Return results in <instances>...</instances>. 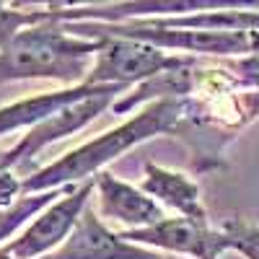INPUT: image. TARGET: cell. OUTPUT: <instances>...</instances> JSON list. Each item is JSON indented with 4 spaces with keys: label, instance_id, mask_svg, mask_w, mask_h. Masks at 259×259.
Listing matches in <instances>:
<instances>
[{
    "label": "cell",
    "instance_id": "6da1fadb",
    "mask_svg": "<svg viewBox=\"0 0 259 259\" xmlns=\"http://www.w3.org/2000/svg\"><path fill=\"white\" fill-rule=\"evenodd\" d=\"M158 135H179L187 138V104L184 99H158L153 104L130 117L127 122L106 130L99 138L73 148L70 153L60 156L57 161L36 168L34 174L21 182V197L24 194L52 192L62 187H80L94 182L106 163H112L130 148H135Z\"/></svg>",
    "mask_w": 259,
    "mask_h": 259
},
{
    "label": "cell",
    "instance_id": "7a4b0ae2",
    "mask_svg": "<svg viewBox=\"0 0 259 259\" xmlns=\"http://www.w3.org/2000/svg\"><path fill=\"white\" fill-rule=\"evenodd\" d=\"M101 39H83L65 24H41L21 31L0 50V83L11 80H57L68 89L89 78Z\"/></svg>",
    "mask_w": 259,
    "mask_h": 259
},
{
    "label": "cell",
    "instance_id": "3957f363",
    "mask_svg": "<svg viewBox=\"0 0 259 259\" xmlns=\"http://www.w3.org/2000/svg\"><path fill=\"white\" fill-rule=\"evenodd\" d=\"M104 45L94 57L85 83L89 85H119V89L133 91L135 85L163 75L168 70L184 68L192 62L189 55H171L161 47H153L148 41L138 39H101Z\"/></svg>",
    "mask_w": 259,
    "mask_h": 259
},
{
    "label": "cell",
    "instance_id": "277c9868",
    "mask_svg": "<svg viewBox=\"0 0 259 259\" xmlns=\"http://www.w3.org/2000/svg\"><path fill=\"white\" fill-rule=\"evenodd\" d=\"M94 192H96V179L85 182L80 187H70L57 202L41 210L26 226L24 233L16 236L13 241H8L3 251L16 259H47L68 241V236L78 226L80 215L89 207V200L94 197Z\"/></svg>",
    "mask_w": 259,
    "mask_h": 259
},
{
    "label": "cell",
    "instance_id": "5b68a950",
    "mask_svg": "<svg viewBox=\"0 0 259 259\" xmlns=\"http://www.w3.org/2000/svg\"><path fill=\"white\" fill-rule=\"evenodd\" d=\"M124 241L158 251V254H182L205 259L207 254H226V239L218 228L210 223H197L189 218H163L156 226L138 228V231H122L119 233Z\"/></svg>",
    "mask_w": 259,
    "mask_h": 259
},
{
    "label": "cell",
    "instance_id": "8992f818",
    "mask_svg": "<svg viewBox=\"0 0 259 259\" xmlns=\"http://www.w3.org/2000/svg\"><path fill=\"white\" fill-rule=\"evenodd\" d=\"M163 256L166 254L124 241L119 233L109 231L101 223L99 212L85 207L78 226L68 236V241L47 259H163Z\"/></svg>",
    "mask_w": 259,
    "mask_h": 259
},
{
    "label": "cell",
    "instance_id": "52a82bcc",
    "mask_svg": "<svg viewBox=\"0 0 259 259\" xmlns=\"http://www.w3.org/2000/svg\"><path fill=\"white\" fill-rule=\"evenodd\" d=\"M96 197L101 215L119 221L122 226H127V231L156 226L166 218L163 207L150 194H145L135 184L117 179L109 171H101L96 177Z\"/></svg>",
    "mask_w": 259,
    "mask_h": 259
},
{
    "label": "cell",
    "instance_id": "ba28073f",
    "mask_svg": "<svg viewBox=\"0 0 259 259\" xmlns=\"http://www.w3.org/2000/svg\"><path fill=\"white\" fill-rule=\"evenodd\" d=\"M106 85H89L80 83L73 89H60V91H47V94H36V96H26L18 99L13 104L0 106V138L16 133V130H34L39 124H45L47 119H52L55 114H60L62 109L91 99L96 94H101Z\"/></svg>",
    "mask_w": 259,
    "mask_h": 259
},
{
    "label": "cell",
    "instance_id": "9c48e42d",
    "mask_svg": "<svg viewBox=\"0 0 259 259\" xmlns=\"http://www.w3.org/2000/svg\"><path fill=\"white\" fill-rule=\"evenodd\" d=\"M143 171H145V177H143L140 189L150 194L158 205H166L174 212H179V218L210 223L207 210L202 205V189L194 179H189L182 171L163 168L156 163H145Z\"/></svg>",
    "mask_w": 259,
    "mask_h": 259
},
{
    "label": "cell",
    "instance_id": "30bf717a",
    "mask_svg": "<svg viewBox=\"0 0 259 259\" xmlns=\"http://www.w3.org/2000/svg\"><path fill=\"white\" fill-rule=\"evenodd\" d=\"M70 187H62V189H52V192H39V194H24V197H18L11 207L0 210V244L24 226L29 218H36V215L50 207L52 202H57L65 192Z\"/></svg>",
    "mask_w": 259,
    "mask_h": 259
},
{
    "label": "cell",
    "instance_id": "8fae6325",
    "mask_svg": "<svg viewBox=\"0 0 259 259\" xmlns=\"http://www.w3.org/2000/svg\"><path fill=\"white\" fill-rule=\"evenodd\" d=\"M41 24H55L52 8L41 6V8H21V6H8L0 3V50L26 29L41 26Z\"/></svg>",
    "mask_w": 259,
    "mask_h": 259
},
{
    "label": "cell",
    "instance_id": "7c38bea8",
    "mask_svg": "<svg viewBox=\"0 0 259 259\" xmlns=\"http://www.w3.org/2000/svg\"><path fill=\"white\" fill-rule=\"evenodd\" d=\"M228 251H239L246 259H259V226L244 218H228L221 228Z\"/></svg>",
    "mask_w": 259,
    "mask_h": 259
},
{
    "label": "cell",
    "instance_id": "4fadbf2b",
    "mask_svg": "<svg viewBox=\"0 0 259 259\" xmlns=\"http://www.w3.org/2000/svg\"><path fill=\"white\" fill-rule=\"evenodd\" d=\"M231 65H233L236 75L241 78L244 89H246V91H254V94H256V101H259V55L231 60Z\"/></svg>",
    "mask_w": 259,
    "mask_h": 259
},
{
    "label": "cell",
    "instance_id": "5bb4252c",
    "mask_svg": "<svg viewBox=\"0 0 259 259\" xmlns=\"http://www.w3.org/2000/svg\"><path fill=\"white\" fill-rule=\"evenodd\" d=\"M0 259H16V256H11V254H6L3 249H0Z\"/></svg>",
    "mask_w": 259,
    "mask_h": 259
},
{
    "label": "cell",
    "instance_id": "9a60e30c",
    "mask_svg": "<svg viewBox=\"0 0 259 259\" xmlns=\"http://www.w3.org/2000/svg\"><path fill=\"white\" fill-rule=\"evenodd\" d=\"M205 259H221V254H207Z\"/></svg>",
    "mask_w": 259,
    "mask_h": 259
},
{
    "label": "cell",
    "instance_id": "2e32d148",
    "mask_svg": "<svg viewBox=\"0 0 259 259\" xmlns=\"http://www.w3.org/2000/svg\"><path fill=\"white\" fill-rule=\"evenodd\" d=\"M163 259H177V256H163Z\"/></svg>",
    "mask_w": 259,
    "mask_h": 259
}]
</instances>
